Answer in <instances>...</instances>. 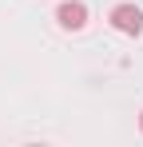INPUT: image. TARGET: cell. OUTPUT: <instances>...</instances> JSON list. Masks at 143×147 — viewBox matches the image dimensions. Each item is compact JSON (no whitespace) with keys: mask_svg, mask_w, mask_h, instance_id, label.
Masks as SVG:
<instances>
[{"mask_svg":"<svg viewBox=\"0 0 143 147\" xmlns=\"http://www.w3.org/2000/svg\"><path fill=\"white\" fill-rule=\"evenodd\" d=\"M111 28L123 32V36H139L143 32V12L135 4H115L111 8Z\"/></svg>","mask_w":143,"mask_h":147,"instance_id":"1","label":"cell"},{"mask_svg":"<svg viewBox=\"0 0 143 147\" xmlns=\"http://www.w3.org/2000/svg\"><path fill=\"white\" fill-rule=\"evenodd\" d=\"M56 20H60V28H68V32H80V28L88 24V4H80V0L60 4L56 8Z\"/></svg>","mask_w":143,"mask_h":147,"instance_id":"2","label":"cell"},{"mask_svg":"<svg viewBox=\"0 0 143 147\" xmlns=\"http://www.w3.org/2000/svg\"><path fill=\"white\" fill-rule=\"evenodd\" d=\"M139 127H143V115H139Z\"/></svg>","mask_w":143,"mask_h":147,"instance_id":"3","label":"cell"}]
</instances>
